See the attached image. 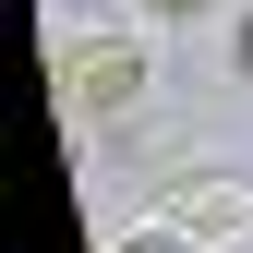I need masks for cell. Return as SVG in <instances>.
I'll list each match as a JSON object with an SVG mask.
<instances>
[{
	"mask_svg": "<svg viewBox=\"0 0 253 253\" xmlns=\"http://www.w3.org/2000/svg\"><path fill=\"white\" fill-rule=\"evenodd\" d=\"M157 217H169L181 241H217V253H229V241H253V181H181Z\"/></svg>",
	"mask_w": 253,
	"mask_h": 253,
	"instance_id": "cell-2",
	"label": "cell"
},
{
	"mask_svg": "<svg viewBox=\"0 0 253 253\" xmlns=\"http://www.w3.org/2000/svg\"><path fill=\"white\" fill-rule=\"evenodd\" d=\"M145 24H193V12H217V0H133Z\"/></svg>",
	"mask_w": 253,
	"mask_h": 253,
	"instance_id": "cell-4",
	"label": "cell"
},
{
	"mask_svg": "<svg viewBox=\"0 0 253 253\" xmlns=\"http://www.w3.org/2000/svg\"><path fill=\"white\" fill-rule=\"evenodd\" d=\"M109 253H193V241H181L169 217H157V229H133V241H109Z\"/></svg>",
	"mask_w": 253,
	"mask_h": 253,
	"instance_id": "cell-3",
	"label": "cell"
},
{
	"mask_svg": "<svg viewBox=\"0 0 253 253\" xmlns=\"http://www.w3.org/2000/svg\"><path fill=\"white\" fill-rule=\"evenodd\" d=\"M48 84H60V121H73V133H121V121L157 97V60H145V37L73 24V37L48 48Z\"/></svg>",
	"mask_w": 253,
	"mask_h": 253,
	"instance_id": "cell-1",
	"label": "cell"
}]
</instances>
